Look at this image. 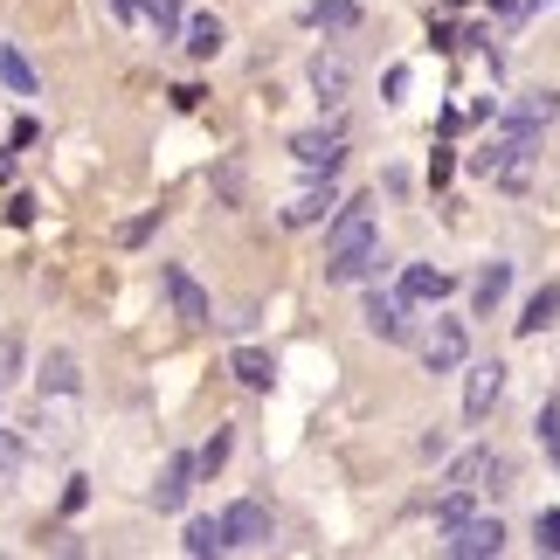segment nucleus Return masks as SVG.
Here are the masks:
<instances>
[{
	"mask_svg": "<svg viewBox=\"0 0 560 560\" xmlns=\"http://www.w3.org/2000/svg\"><path fill=\"white\" fill-rule=\"evenodd\" d=\"M387 264L381 256V222L368 201H339L326 214V277L332 284H360V277H374Z\"/></svg>",
	"mask_w": 560,
	"mask_h": 560,
	"instance_id": "nucleus-1",
	"label": "nucleus"
},
{
	"mask_svg": "<svg viewBox=\"0 0 560 560\" xmlns=\"http://www.w3.org/2000/svg\"><path fill=\"white\" fill-rule=\"evenodd\" d=\"M222 540H229V553H270L277 526H270V512L256 505V499H235L222 512Z\"/></svg>",
	"mask_w": 560,
	"mask_h": 560,
	"instance_id": "nucleus-2",
	"label": "nucleus"
},
{
	"mask_svg": "<svg viewBox=\"0 0 560 560\" xmlns=\"http://www.w3.org/2000/svg\"><path fill=\"white\" fill-rule=\"evenodd\" d=\"M520 160H533V132H526V125H499V132H491L485 145H478V153H470V174H485V180H499L505 174V166H520Z\"/></svg>",
	"mask_w": 560,
	"mask_h": 560,
	"instance_id": "nucleus-3",
	"label": "nucleus"
},
{
	"mask_svg": "<svg viewBox=\"0 0 560 560\" xmlns=\"http://www.w3.org/2000/svg\"><path fill=\"white\" fill-rule=\"evenodd\" d=\"M450 485H464V491H512V457L505 450H470V457H457L450 464Z\"/></svg>",
	"mask_w": 560,
	"mask_h": 560,
	"instance_id": "nucleus-4",
	"label": "nucleus"
},
{
	"mask_svg": "<svg viewBox=\"0 0 560 560\" xmlns=\"http://www.w3.org/2000/svg\"><path fill=\"white\" fill-rule=\"evenodd\" d=\"M291 160L305 166V174H339V166H347V132H339V125H312V132L291 139Z\"/></svg>",
	"mask_w": 560,
	"mask_h": 560,
	"instance_id": "nucleus-5",
	"label": "nucleus"
},
{
	"mask_svg": "<svg viewBox=\"0 0 560 560\" xmlns=\"http://www.w3.org/2000/svg\"><path fill=\"white\" fill-rule=\"evenodd\" d=\"M443 553H450V560H499V553H505V526H499V520H478V512H470V520L450 526Z\"/></svg>",
	"mask_w": 560,
	"mask_h": 560,
	"instance_id": "nucleus-6",
	"label": "nucleus"
},
{
	"mask_svg": "<svg viewBox=\"0 0 560 560\" xmlns=\"http://www.w3.org/2000/svg\"><path fill=\"white\" fill-rule=\"evenodd\" d=\"M464 360H470L464 318H436V326H429V339H422V368H429V374H457Z\"/></svg>",
	"mask_w": 560,
	"mask_h": 560,
	"instance_id": "nucleus-7",
	"label": "nucleus"
},
{
	"mask_svg": "<svg viewBox=\"0 0 560 560\" xmlns=\"http://www.w3.org/2000/svg\"><path fill=\"white\" fill-rule=\"evenodd\" d=\"M368 332H374V339H387V347H408V339H416L401 291H368Z\"/></svg>",
	"mask_w": 560,
	"mask_h": 560,
	"instance_id": "nucleus-8",
	"label": "nucleus"
},
{
	"mask_svg": "<svg viewBox=\"0 0 560 560\" xmlns=\"http://www.w3.org/2000/svg\"><path fill=\"white\" fill-rule=\"evenodd\" d=\"M160 284H166V298H174V318H187V326H208V318H214L208 291L194 284V277H187L180 264H160Z\"/></svg>",
	"mask_w": 560,
	"mask_h": 560,
	"instance_id": "nucleus-9",
	"label": "nucleus"
},
{
	"mask_svg": "<svg viewBox=\"0 0 560 560\" xmlns=\"http://www.w3.org/2000/svg\"><path fill=\"white\" fill-rule=\"evenodd\" d=\"M499 395H505V368H499V360H478V368H470V381H464V416L485 422L491 408H499Z\"/></svg>",
	"mask_w": 560,
	"mask_h": 560,
	"instance_id": "nucleus-10",
	"label": "nucleus"
},
{
	"mask_svg": "<svg viewBox=\"0 0 560 560\" xmlns=\"http://www.w3.org/2000/svg\"><path fill=\"white\" fill-rule=\"evenodd\" d=\"M194 478H201V464H194L187 450H180V457H166L160 485H153V505H160V512H180V505L194 499Z\"/></svg>",
	"mask_w": 560,
	"mask_h": 560,
	"instance_id": "nucleus-11",
	"label": "nucleus"
},
{
	"mask_svg": "<svg viewBox=\"0 0 560 560\" xmlns=\"http://www.w3.org/2000/svg\"><path fill=\"white\" fill-rule=\"evenodd\" d=\"M450 291H457V277L436 270V264H408L401 270V305H443Z\"/></svg>",
	"mask_w": 560,
	"mask_h": 560,
	"instance_id": "nucleus-12",
	"label": "nucleus"
},
{
	"mask_svg": "<svg viewBox=\"0 0 560 560\" xmlns=\"http://www.w3.org/2000/svg\"><path fill=\"white\" fill-rule=\"evenodd\" d=\"M332 208H339V187H332V174H326V187H305V194L284 208V229H318Z\"/></svg>",
	"mask_w": 560,
	"mask_h": 560,
	"instance_id": "nucleus-13",
	"label": "nucleus"
},
{
	"mask_svg": "<svg viewBox=\"0 0 560 560\" xmlns=\"http://www.w3.org/2000/svg\"><path fill=\"white\" fill-rule=\"evenodd\" d=\"M553 318H560V277H547V284L526 298V312H520V339H540Z\"/></svg>",
	"mask_w": 560,
	"mask_h": 560,
	"instance_id": "nucleus-14",
	"label": "nucleus"
},
{
	"mask_svg": "<svg viewBox=\"0 0 560 560\" xmlns=\"http://www.w3.org/2000/svg\"><path fill=\"white\" fill-rule=\"evenodd\" d=\"M180 42H187L194 62H214V56H222V42H229V28L214 14H194V21H180Z\"/></svg>",
	"mask_w": 560,
	"mask_h": 560,
	"instance_id": "nucleus-15",
	"label": "nucleus"
},
{
	"mask_svg": "<svg viewBox=\"0 0 560 560\" xmlns=\"http://www.w3.org/2000/svg\"><path fill=\"white\" fill-rule=\"evenodd\" d=\"M505 291H512V264H485V270H478V284H470V312L491 318V312L505 305Z\"/></svg>",
	"mask_w": 560,
	"mask_h": 560,
	"instance_id": "nucleus-16",
	"label": "nucleus"
},
{
	"mask_svg": "<svg viewBox=\"0 0 560 560\" xmlns=\"http://www.w3.org/2000/svg\"><path fill=\"white\" fill-rule=\"evenodd\" d=\"M312 91L326 97V104H339V97H347V91H353V70H347V56H326V49H318V56H312Z\"/></svg>",
	"mask_w": 560,
	"mask_h": 560,
	"instance_id": "nucleus-17",
	"label": "nucleus"
},
{
	"mask_svg": "<svg viewBox=\"0 0 560 560\" xmlns=\"http://www.w3.org/2000/svg\"><path fill=\"white\" fill-rule=\"evenodd\" d=\"M229 374L243 381V387H256V395H264V387L277 381V360H270L264 347H235V353H229Z\"/></svg>",
	"mask_w": 560,
	"mask_h": 560,
	"instance_id": "nucleus-18",
	"label": "nucleus"
},
{
	"mask_svg": "<svg viewBox=\"0 0 560 560\" xmlns=\"http://www.w3.org/2000/svg\"><path fill=\"white\" fill-rule=\"evenodd\" d=\"M505 118H512V125H526V132H540V125H553V118H560V91H526Z\"/></svg>",
	"mask_w": 560,
	"mask_h": 560,
	"instance_id": "nucleus-19",
	"label": "nucleus"
},
{
	"mask_svg": "<svg viewBox=\"0 0 560 560\" xmlns=\"http://www.w3.org/2000/svg\"><path fill=\"white\" fill-rule=\"evenodd\" d=\"M0 83H8L14 97H35L42 83H35V70H28V56L14 49V42H0Z\"/></svg>",
	"mask_w": 560,
	"mask_h": 560,
	"instance_id": "nucleus-20",
	"label": "nucleus"
},
{
	"mask_svg": "<svg viewBox=\"0 0 560 560\" xmlns=\"http://www.w3.org/2000/svg\"><path fill=\"white\" fill-rule=\"evenodd\" d=\"M180 547H187L194 560H214V553H229V540H222V520H194Z\"/></svg>",
	"mask_w": 560,
	"mask_h": 560,
	"instance_id": "nucleus-21",
	"label": "nucleus"
},
{
	"mask_svg": "<svg viewBox=\"0 0 560 560\" xmlns=\"http://www.w3.org/2000/svg\"><path fill=\"white\" fill-rule=\"evenodd\" d=\"M35 381H42V395H77V360L70 353H49Z\"/></svg>",
	"mask_w": 560,
	"mask_h": 560,
	"instance_id": "nucleus-22",
	"label": "nucleus"
},
{
	"mask_svg": "<svg viewBox=\"0 0 560 560\" xmlns=\"http://www.w3.org/2000/svg\"><path fill=\"white\" fill-rule=\"evenodd\" d=\"M312 21H318V28H353V21H360V8H353V0H318V8H312Z\"/></svg>",
	"mask_w": 560,
	"mask_h": 560,
	"instance_id": "nucleus-23",
	"label": "nucleus"
},
{
	"mask_svg": "<svg viewBox=\"0 0 560 560\" xmlns=\"http://www.w3.org/2000/svg\"><path fill=\"white\" fill-rule=\"evenodd\" d=\"M145 21L160 28V42H174V35H180V8H174V0H145Z\"/></svg>",
	"mask_w": 560,
	"mask_h": 560,
	"instance_id": "nucleus-24",
	"label": "nucleus"
},
{
	"mask_svg": "<svg viewBox=\"0 0 560 560\" xmlns=\"http://www.w3.org/2000/svg\"><path fill=\"white\" fill-rule=\"evenodd\" d=\"M194 464H201V478H214V470L229 464V429H214V436L201 443V457H194Z\"/></svg>",
	"mask_w": 560,
	"mask_h": 560,
	"instance_id": "nucleus-25",
	"label": "nucleus"
},
{
	"mask_svg": "<svg viewBox=\"0 0 560 560\" xmlns=\"http://www.w3.org/2000/svg\"><path fill=\"white\" fill-rule=\"evenodd\" d=\"M14 478H21V436L0 429V485H14Z\"/></svg>",
	"mask_w": 560,
	"mask_h": 560,
	"instance_id": "nucleus-26",
	"label": "nucleus"
},
{
	"mask_svg": "<svg viewBox=\"0 0 560 560\" xmlns=\"http://www.w3.org/2000/svg\"><path fill=\"white\" fill-rule=\"evenodd\" d=\"M540 443H547V464H560V401L540 408Z\"/></svg>",
	"mask_w": 560,
	"mask_h": 560,
	"instance_id": "nucleus-27",
	"label": "nucleus"
},
{
	"mask_svg": "<svg viewBox=\"0 0 560 560\" xmlns=\"http://www.w3.org/2000/svg\"><path fill=\"white\" fill-rule=\"evenodd\" d=\"M457 520H470V491H464V485H457V491H450V499L436 505V526H443V533L457 526Z\"/></svg>",
	"mask_w": 560,
	"mask_h": 560,
	"instance_id": "nucleus-28",
	"label": "nucleus"
},
{
	"mask_svg": "<svg viewBox=\"0 0 560 560\" xmlns=\"http://www.w3.org/2000/svg\"><path fill=\"white\" fill-rule=\"evenodd\" d=\"M533 540H540V553L560 560V512H540V520H533Z\"/></svg>",
	"mask_w": 560,
	"mask_h": 560,
	"instance_id": "nucleus-29",
	"label": "nucleus"
},
{
	"mask_svg": "<svg viewBox=\"0 0 560 560\" xmlns=\"http://www.w3.org/2000/svg\"><path fill=\"white\" fill-rule=\"evenodd\" d=\"M14 374H21V339H14V332H0V387H8Z\"/></svg>",
	"mask_w": 560,
	"mask_h": 560,
	"instance_id": "nucleus-30",
	"label": "nucleus"
},
{
	"mask_svg": "<svg viewBox=\"0 0 560 560\" xmlns=\"http://www.w3.org/2000/svg\"><path fill=\"white\" fill-rule=\"evenodd\" d=\"M112 8H118V21H139V14H145V0H112Z\"/></svg>",
	"mask_w": 560,
	"mask_h": 560,
	"instance_id": "nucleus-31",
	"label": "nucleus"
}]
</instances>
